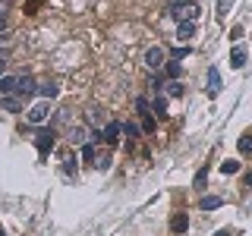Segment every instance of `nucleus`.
Listing matches in <instances>:
<instances>
[{"mask_svg": "<svg viewBox=\"0 0 252 236\" xmlns=\"http://www.w3.org/2000/svg\"><path fill=\"white\" fill-rule=\"evenodd\" d=\"M170 16L183 26V22H195L199 19V3L195 0H177V3H170Z\"/></svg>", "mask_w": 252, "mask_h": 236, "instance_id": "f257e3e1", "label": "nucleus"}, {"mask_svg": "<svg viewBox=\"0 0 252 236\" xmlns=\"http://www.w3.org/2000/svg\"><path fill=\"white\" fill-rule=\"evenodd\" d=\"M47 117H51V104H44V101H41V104H35V107H29V114H26V120H29L32 126H41V123L47 120Z\"/></svg>", "mask_w": 252, "mask_h": 236, "instance_id": "f03ea898", "label": "nucleus"}, {"mask_svg": "<svg viewBox=\"0 0 252 236\" xmlns=\"http://www.w3.org/2000/svg\"><path fill=\"white\" fill-rule=\"evenodd\" d=\"M123 136V123H107L101 132H94V139H104L107 145H117V139Z\"/></svg>", "mask_w": 252, "mask_h": 236, "instance_id": "7ed1b4c3", "label": "nucleus"}, {"mask_svg": "<svg viewBox=\"0 0 252 236\" xmlns=\"http://www.w3.org/2000/svg\"><path fill=\"white\" fill-rule=\"evenodd\" d=\"M142 60H145V66L152 69V73H158V69L164 66V51L155 44V47H148V51H145V57H142Z\"/></svg>", "mask_w": 252, "mask_h": 236, "instance_id": "20e7f679", "label": "nucleus"}, {"mask_svg": "<svg viewBox=\"0 0 252 236\" xmlns=\"http://www.w3.org/2000/svg\"><path fill=\"white\" fill-rule=\"evenodd\" d=\"M16 85H19L16 91H19L22 98H29V94L38 91V85H35V79H32V76H16Z\"/></svg>", "mask_w": 252, "mask_h": 236, "instance_id": "39448f33", "label": "nucleus"}, {"mask_svg": "<svg viewBox=\"0 0 252 236\" xmlns=\"http://www.w3.org/2000/svg\"><path fill=\"white\" fill-rule=\"evenodd\" d=\"M89 123L101 132V129L107 126V114H104V110H98V107H92V110H89Z\"/></svg>", "mask_w": 252, "mask_h": 236, "instance_id": "423d86ee", "label": "nucleus"}, {"mask_svg": "<svg viewBox=\"0 0 252 236\" xmlns=\"http://www.w3.org/2000/svg\"><path fill=\"white\" fill-rule=\"evenodd\" d=\"M35 145H38V151H41V154H47L54 148V132H38V136H35Z\"/></svg>", "mask_w": 252, "mask_h": 236, "instance_id": "0eeeda50", "label": "nucleus"}, {"mask_svg": "<svg viewBox=\"0 0 252 236\" xmlns=\"http://www.w3.org/2000/svg\"><path fill=\"white\" fill-rule=\"evenodd\" d=\"M69 139H73V145H89V129H85V126H76V129L69 132Z\"/></svg>", "mask_w": 252, "mask_h": 236, "instance_id": "6e6552de", "label": "nucleus"}, {"mask_svg": "<svg viewBox=\"0 0 252 236\" xmlns=\"http://www.w3.org/2000/svg\"><path fill=\"white\" fill-rule=\"evenodd\" d=\"M19 85H16V76H0V94H13Z\"/></svg>", "mask_w": 252, "mask_h": 236, "instance_id": "1a4fd4ad", "label": "nucleus"}, {"mask_svg": "<svg viewBox=\"0 0 252 236\" xmlns=\"http://www.w3.org/2000/svg\"><path fill=\"white\" fill-rule=\"evenodd\" d=\"M243 63H246V51H243V47H233V54H230V66H233V69H243Z\"/></svg>", "mask_w": 252, "mask_h": 236, "instance_id": "9d476101", "label": "nucleus"}, {"mask_svg": "<svg viewBox=\"0 0 252 236\" xmlns=\"http://www.w3.org/2000/svg\"><path fill=\"white\" fill-rule=\"evenodd\" d=\"M192 35H195V26H192V22H183V26H177V38H180V41H189Z\"/></svg>", "mask_w": 252, "mask_h": 236, "instance_id": "9b49d317", "label": "nucleus"}, {"mask_svg": "<svg viewBox=\"0 0 252 236\" xmlns=\"http://www.w3.org/2000/svg\"><path fill=\"white\" fill-rule=\"evenodd\" d=\"M208 91L211 94L220 91V73H218V69H208Z\"/></svg>", "mask_w": 252, "mask_h": 236, "instance_id": "f8f14e48", "label": "nucleus"}, {"mask_svg": "<svg viewBox=\"0 0 252 236\" xmlns=\"http://www.w3.org/2000/svg\"><path fill=\"white\" fill-rule=\"evenodd\" d=\"M38 91H41V98H57V94H60V85L57 82H44Z\"/></svg>", "mask_w": 252, "mask_h": 236, "instance_id": "ddd939ff", "label": "nucleus"}, {"mask_svg": "<svg viewBox=\"0 0 252 236\" xmlns=\"http://www.w3.org/2000/svg\"><path fill=\"white\" fill-rule=\"evenodd\" d=\"M224 205V199H218V195H205L202 199V211H215V208H220Z\"/></svg>", "mask_w": 252, "mask_h": 236, "instance_id": "4468645a", "label": "nucleus"}, {"mask_svg": "<svg viewBox=\"0 0 252 236\" xmlns=\"http://www.w3.org/2000/svg\"><path fill=\"white\" fill-rule=\"evenodd\" d=\"M170 227H173V233H183L186 227H189V217H186V214H173V220H170Z\"/></svg>", "mask_w": 252, "mask_h": 236, "instance_id": "2eb2a0df", "label": "nucleus"}, {"mask_svg": "<svg viewBox=\"0 0 252 236\" xmlns=\"http://www.w3.org/2000/svg\"><path fill=\"white\" fill-rule=\"evenodd\" d=\"M123 136H126V139H139V136H142V126L126 123V126H123Z\"/></svg>", "mask_w": 252, "mask_h": 236, "instance_id": "dca6fc26", "label": "nucleus"}, {"mask_svg": "<svg viewBox=\"0 0 252 236\" xmlns=\"http://www.w3.org/2000/svg\"><path fill=\"white\" fill-rule=\"evenodd\" d=\"M155 110H158V117H167V98H164V94L155 98Z\"/></svg>", "mask_w": 252, "mask_h": 236, "instance_id": "f3484780", "label": "nucleus"}, {"mask_svg": "<svg viewBox=\"0 0 252 236\" xmlns=\"http://www.w3.org/2000/svg\"><path fill=\"white\" fill-rule=\"evenodd\" d=\"M167 94H170V98H180V94H183V85H180L177 79H170V82H167Z\"/></svg>", "mask_w": 252, "mask_h": 236, "instance_id": "a211bd4d", "label": "nucleus"}, {"mask_svg": "<svg viewBox=\"0 0 252 236\" xmlns=\"http://www.w3.org/2000/svg\"><path fill=\"white\" fill-rule=\"evenodd\" d=\"M240 170V161H224L220 164V173H224V177H230V173H236Z\"/></svg>", "mask_w": 252, "mask_h": 236, "instance_id": "6ab92c4d", "label": "nucleus"}, {"mask_svg": "<svg viewBox=\"0 0 252 236\" xmlns=\"http://www.w3.org/2000/svg\"><path fill=\"white\" fill-rule=\"evenodd\" d=\"M142 132H145V136H152V132H155V120L148 114H142Z\"/></svg>", "mask_w": 252, "mask_h": 236, "instance_id": "aec40b11", "label": "nucleus"}, {"mask_svg": "<svg viewBox=\"0 0 252 236\" xmlns=\"http://www.w3.org/2000/svg\"><path fill=\"white\" fill-rule=\"evenodd\" d=\"M0 107H3V110H13V114H16V110H19V98H3V101H0Z\"/></svg>", "mask_w": 252, "mask_h": 236, "instance_id": "412c9836", "label": "nucleus"}, {"mask_svg": "<svg viewBox=\"0 0 252 236\" xmlns=\"http://www.w3.org/2000/svg\"><path fill=\"white\" fill-rule=\"evenodd\" d=\"M236 148H240L243 154H249V151H252V136H243L240 142H236Z\"/></svg>", "mask_w": 252, "mask_h": 236, "instance_id": "4be33fe9", "label": "nucleus"}, {"mask_svg": "<svg viewBox=\"0 0 252 236\" xmlns=\"http://www.w3.org/2000/svg\"><path fill=\"white\" fill-rule=\"evenodd\" d=\"M82 157H85V161H94V145H92V142L82 145Z\"/></svg>", "mask_w": 252, "mask_h": 236, "instance_id": "5701e85b", "label": "nucleus"}, {"mask_svg": "<svg viewBox=\"0 0 252 236\" xmlns=\"http://www.w3.org/2000/svg\"><path fill=\"white\" fill-rule=\"evenodd\" d=\"M167 76L170 79H180V63H167Z\"/></svg>", "mask_w": 252, "mask_h": 236, "instance_id": "b1692460", "label": "nucleus"}, {"mask_svg": "<svg viewBox=\"0 0 252 236\" xmlns=\"http://www.w3.org/2000/svg\"><path fill=\"white\" fill-rule=\"evenodd\" d=\"M94 164H98L101 170H107V167H110V157H107V154H101V157H94Z\"/></svg>", "mask_w": 252, "mask_h": 236, "instance_id": "393cba45", "label": "nucleus"}, {"mask_svg": "<svg viewBox=\"0 0 252 236\" xmlns=\"http://www.w3.org/2000/svg\"><path fill=\"white\" fill-rule=\"evenodd\" d=\"M136 114H148V101H145V98L136 101Z\"/></svg>", "mask_w": 252, "mask_h": 236, "instance_id": "a878e982", "label": "nucleus"}, {"mask_svg": "<svg viewBox=\"0 0 252 236\" xmlns=\"http://www.w3.org/2000/svg\"><path fill=\"white\" fill-rule=\"evenodd\" d=\"M230 3H233V0H218V13H227V10H230Z\"/></svg>", "mask_w": 252, "mask_h": 236, "instance_id": "bb28decb", "label": "nucleus"}, {"mask_svg": "<svg viewBox=\"0 0 252 236\" xmlns=\"http://www.w3.org/2000/svg\"><path fill=\"white\" fill-rule=\"evenodd\" d=\"M205 183H208V173H205V170H202V173H199V177H195V186H199V189H202Z\"/></svg>", "mask_w": 252, "mask_h": 236, "instance_id": "cd10ccee", "label": "nucleus"}, {"mask_svg": "<svg viewBox=\"0 0 252 236\" xmlns=\"http://www.w3.org/2000/svg\"><path fill=\"white\" fill-rule=\"evenodd\" d=\"M3 22H6V3H0V29H3Z\"/></svg>", "mask_w": 252, "mask_h": 236, "instance_id": "c85d7f7f", "label": "nucleus"}, {"mask_svg": "<svg viewBox=\"0 0 252 236\" xmlns=\"http://www.w3.org/2000/svg\"><path fill=\"white\" fill-rule=\"evenodd\" d=\"M215 236H230V230H218V233H215Z\"/></svg>", "mask_w": 252, "mask_h": 236, "instance_id": "c756f323", "label": "nucleus"}, {"mask_svg": "<svg viewBox=\"0 0 252 236\" xmlns=\"http://www.w3.org/2000/svg\"><path fill=\"white\" fill-rule=\"evenodd\" d=\"M246 186H252V173H246Z\"/></svg>", "mask_w": 252, "mask_h": 236, "instance_id": "7c9ffc66", "label": "nucleus"}, {"mask_svg": "<svg viewBox=\"0 0 252 236\" xmlns=\"http://www.w3.org/2000/svg\"><path fill=\"white\" fill-rule=\"evenodd\" d=\"M3 66H6V60H0V76H3Z\"/></svg>", "mask_w": 252, "mask_h": 236, "instance_id": "2f4dec72", "label": "nucleus"}]
</instances>
